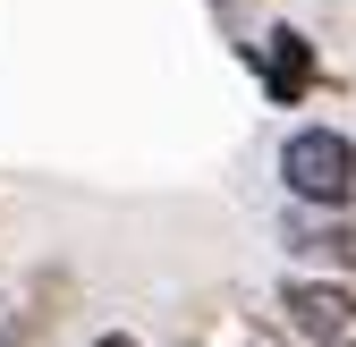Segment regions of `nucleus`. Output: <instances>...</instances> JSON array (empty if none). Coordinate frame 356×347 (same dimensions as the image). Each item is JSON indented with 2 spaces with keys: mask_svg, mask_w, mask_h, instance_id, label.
<instances>
[{
  "mask_svg": "<svg viewBox=\"0 0 356 347\" xmlns=\"http://www.w3.org/2000/svg\"><path fill=\"white\" fill-rule=\"evenodd\" d=\"M272 314L297 347H356V280L339 271H280Z\"/></svg>",
  "mask_w": 356,
  "mask_h": 347,
  "instance_id": "obj_3",
  "label": "nucleus"
},
{
  "mask_svg": "<svg viewBox=\"0 0 356 347\" xmlns=\"http://www.w3.org/2000/svg\"><path fill=\"white\" fill-rule=\"evenodd\" d=\"M272 169H280L289 212H356V127L297 119L272 153Z\"/></svg>",
  "mask_w": 356,
  "mask_h": 347,
  "instance_id": "obj_1",
  "label": "nucleus"
},
{
  "mask_svg": "<svg viewBox=\"0 0 356 347\" xmlns=\"http://www.w3.org/2000/svg\"><path fill=\"white\" fill-rule=\"evenodd\" d=\"M187 347H289V330H280V314H229L220 305V322L212 314L187 322Z\"/></svg>",
  "mask_w": 356,
  "mask_h": 347,
  "instance_id": "obj_4",
  "label": "nucleus"
},
{
  "mask_svg": "<svg viewBox=\"0 0 356 347\" xmlns=\"http://www.w3.org/2000/svg\"><path fill=\"white\" fill-rule=\"evenodd\" d=\"M0 296H9V288H0Z\"/></svg>",
  "mask_w": 356,
  "mask_h": 347,
  "instance_id": "obj_5",
  "label": "nucleus"
},
{
  "mask_svg": "<svg viewBox=\"0 0 356 347\" xmlns=\"http://www.w3.org/2000/svg\"><path fill=\"white\" fill-rule=\"evenodd\" d=\"M246 68H254V94L272 102V110H305L314 94H331V68H323V42L305 34L297 17H263V34H254V51H246Z\"/></svg>",
  "mask_w": 356,
  "mask_h": 347,
  "instance_id": "obj_2",
  "label": "nucleus"
}]
</instances>
